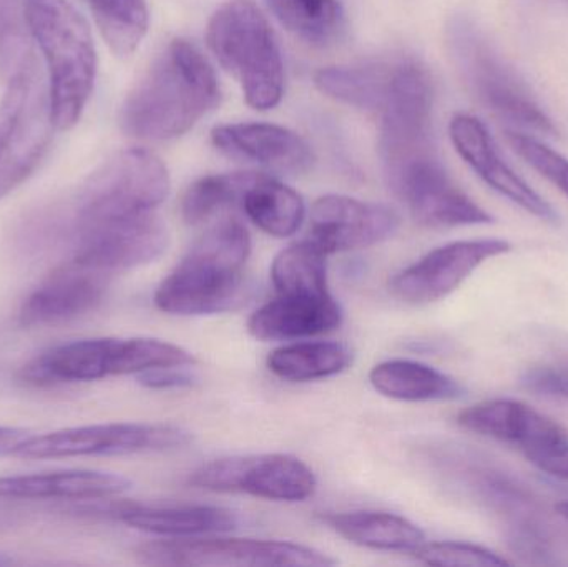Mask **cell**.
<instances>
[{"instance_id":"8","label":"cell","mask_w":568,"mask_h":567,"mask_svg":"<svg viewBox=\"0 0 568 567\" xmlns=\"http://www.w3.org/2000/svg\"><path fill=\"white\" fill-rule=\"evenodd\" d=\"M449 45L464 80L487 109L520 129L556 135L552 120L524 80L500 59L469 20H454Z\"/></svg>"},{"instance_id":"32","label":"cell","mask_w":568,"mask_h":567,"mask_svg":"<svg viewBox=\"0 0 568 567\" xmlns=\"http://www.w3.org/2000/svg\"><path fill=\"white\" fill-rule=\"evenodd\" d=\"M258 173L236 172L203 176L186 189L182 199V216L189 225H200L223 210L242 206L248 186Z\"/></svg>"},{"instance_id":"36","label":"cell","mask_w":568,"mask_h":567,"mask_svg":"<svg viewBox=\"0 0 568 567\" xmlns=\"http://www.w3.org/2000/svg\"><path fill=\"white\" fill-rule=\"evenodd\" d=\"M523 385L537 395L568 402V360L534 366L523 376Z\"/></svg>"},{"instance_id":"7","label":"cell","mask_w":568,"mask_h":567,"mask_svg":"<svg viewBox=\"0 0 568 567\" xmlns=\"http://www.w3.org/2000/svg\"><path fill=\"white\" fill-rule=\"evenodd\" d=\"M169 192V170L155 153L122 150L83 182L65 213L72 222L143 215L155 212Z\"/></svg>"},{"instance_id":"26","label":"cell","mask_w":568,"mask_h":567,"mask_svg":"<svg viewBox=\"0 0 568 567\" xmlns=\"http://www.w3.org/2000/svg\"><path fill=\"white\" fill-rule=\"evenodd\" d=\"M369 382L381 395L397 402H449L464 393L463 386L446 373L413 360L379 363L371 369Z\"/></svg>"},{"instance_id":"18","label":"cell","mask_w":568,"mask_h":567,"mask_svg":"<svg viewBox=\"0 0 568 567\" xmlns=\"http://www.w3.org/2000/svg\"><path fill=\"white\" fill-rule=\"evenodd\" d=\"M109 280V273L70 260L27 296L20 306V325L26 328L57 325L93 312L105 298Z\"/></svg>"},{"instance_id":"17","label":"cell","mask_w":568,"mask_h":567,"mask_svg":"<svg viewBox=\"0 0 568 567\" xmlns=\"http://www.w3.org/2000/svg\"><path fill=\"white\" fill-rule=\"evenodd\" d=\"M460 159L500 195L547 223H559V213L532 186L527 185L497 152L486 125L469 113H457L449 125Z\"/></svg>"},{"instance_id":"35","label":"cell","mask_w":568,"mask_h":567,"mask_svg":"<svg viewBox=\"0 0 568 567\" xmlns=\"http://www.w3.org/2000/svg\"><path fill=\"white\" fill-rule=\"evenodd\" d=\"M507 140H509L514 152L524 162L529 163L536 172L549 180L568 199V159L566 156L560 155L559 152L537 140L536 136L516 132V130L507 132Z\"/></svg>"},{"instance_id":"40","label":"cell","mask_w":568,"mask_h":567,"mask_svg":"<svg viewBox=\"0 0 568 567\" xmlns=\"http://www.w3.org/2000/svg\"><path fill=\"white\" fill-rule=\"evenodd\" d=\"M557 512H559V515L562 516V518L568 519V502L557 505Z\"/></svg>"},{"instance_id":"25","label":"cell","mask_w":568,"mask_h":567,"mask_svg":"<svg viewBox=\"0 0 568 567\" xmlns=\"http://www.w3.org/2000/svg\"><path fill=\"white\" fill-rule=\"evenodd\" d=\"M324 523L341 538L377 551L410 553L426 541L419 526L399 515L384 512L334 513Z\"/></svg>"},{"instance_id":"14","label":"cell","mask_w":568,"mask_h":567,"mask_svg":"<svg viewBox=\"0 0 568 567\" xmlns=\"http://www.w3.org/2000/svg\"><path fill=\"white\" fill-rule=\"evenodd\" d=\"M456 462V476L460 485L506 523L513 548L527 558L549 555L546 526L540 523L532 495L493 466L467 458H457Z\"/></svg>"},{"instance_id":"41","label":"cell","mask_w":568,"mask_h":567,"mask_svg":"<svg viewBox=\"0 0 568 567\" xmlns=\"http://www.w3.org/2000/svg\"><path fill=\"white\" fill-rule=\"evenodd\" d=\"M13 565V559L9 558V556L3 555V553H0V566H10Z\"/></svg>"},{"instance_id":"19","label":"cell","mask_w":568,"mask_h":567,"mask_svg":"<svg viewBox=\"0 0 568 567\" xmlns=\"http://www.w3.org/2000/svg\"><path fill=\"white\" fill-rule=\"evenodd\" d=\"M212 142L223 155L276 173L300 175L313 165L314 155L303 136L273 123H229L215 126Z\"/></svg>"},{"instance_id":"30","label":"cell","mask_w":568,"mask_h":567,"mask_svg":"<svg viewBox=\"0 0 568 567\" xmlns=\"http://www.w3.org/2000/svg\"><path fill=\"white\" fill-rule=\"evenodd\" d=\"M116 57H130L149 32L150 13L145 0H82Z\"/></svg>"},{"instance_id":"24","label":"cell","mask_w":568,"mask_h":567,"mask_svg":"<svg viewBox=\"0 0 568 567\" xmlns=\"http://www.w3.org/2000/svg\"><path fill=\"white\" fill-rule=\"evenodd\" d=\"M396 62L326 67L314 73L320 92L354 109L381 113L393 89Z\"/></svg>"},{"instance_id":"13","label":"cell","mask_w":568,"mask_h":567,"mask_svg":"<svg viewBox=\"0 0 568 567\" xmlns=\"http://www.w3.org/2000/svg\"><path fill=\"white\" fill-rule=\"evenodd\" d=\"M189 483L206 492L243 493L282 503L304 502L317 488L313 469L282 453L215 459L193 472Z\"/></svg>"},{"instance_id":"28","label":"cell","mask_w":568,"mask_h":567,"mask_svg":"<svg viewBox=\"0 0 568 567\" xmlns=\"http://www.w3.org/2000/svg\"><path fill=\"white\" fill-rule=\"evenodd\" d=\"M353 353L343 343L296 342L270 353L266 366L273 375L291 383L317 382L346 372Z\"/></svg>"},{"instance_id":"37","label":"cell","mask_w":568,"mask_h":567,"mask_svg":"<svg viewBox=\"0 0 568 567\" xmlns=\"http://www.w3.org/2000/svg\"><path fill=\"white\" fill-rule=\"evenodd\" d=\"M33 67L36 63L26 72L17 73L12 79L7 80L6 93L0 99V150L6 145L7 139L16 126L17 119H19L20 110L26 102L29 77Z\"/></svg>"},{"instance_id":"11","label":"cell","mask_w":568,"mask_h":567,"mask_svg":"<svg viewBox=\"0 0 568 567\" xmlns=\"http://www.w3.org/2000/svg\"><path fill=\"white\" fill-rule=\"evenodd\" d=\"M136 558L149 566L192 567H327L334 559L310 546L268 539L182 538L146 543Z\"/></svg>"},{"instance_id":"34","label":"cell","mask_w":568,"mask_h":567,"mask_svg":"<svg viewBox=\"0 0 568 567\" xmlns=\"http://www.w3.org/2000/svg\"><path fill=\"white\" fill-rule=\"evenodd\" d=\"M410 556L429 566L500 567L509 565L490 549L459 541H424Z\"/></svg>"},{"instance_id":"23","label":"cell","mask_w":568,"mask_h":567,"mask_svg":"<svg viewBox=\"0 0 568 567\" xmlns=\"http://www.w3.org/2000/svg\"><path fill=\"white\" fill-rule=\"evenodd\" d=\"M132 483L113 473L69 469L37 475L0 478L3 499H63V502H99L129 492Z\"/></svg>"},{"instance_id":"6","label":"cell","mask_w":568,"mask_h":567,"mask_svg":"<svg viewBox=\"0 0 568 567\" xmlns=\"http://www.w3.org/2000/svg\"><path fill=\"white\" fill-rule=\"evenodd\" d=\"M47 239L69 245L72 262L112 273L149 265L169 249V230L156 212L99 222H72L63 210L42 220Z\"/></svg>"},{"instance_id":"39","label":"cell","mask_w":568,"mask_h":567,"mask_svg":"<svg viewBox=\"0 0 568 567\" xmlns=\"http://www.w3.org/2000/svg\"><path fill=\"white\" fill-rule=\"evenodd\" d=\"M29 436V433L22 428H12V426H0V455H12L13 449Z\"/></svg>"},{"instance_id":"33","label":"cell","mask_w":568,"mask_h":567,"mask_svg":"<svg viewBox=\"0 0 568 567\" xmlns=\"http://www.w3.org/2000/svg\"><path fill=\"white\" fill-rule=\"evenodd\" d=\"M26 0H0V70L12 79L33 65Z\"/></svg>"},{"instance_id":"20","label":"cell","mask_w":568,"mask_h":567,"mask_svg":"<svg viewBox=\"0 0 568 567\" xmlns=\"http://www.w3.org/2000/svg\"><path fill=\"white\" fill-rule=\"evenodd\" d=\"M53 130L49 90L33 67L26 102L12 133L0 150V200L36 172L49 152Z\"/></svg>"},{"instance_id":"5","label":"cell","mask_w":568,"mask_h":567,"mask_svg":"<svg viewBox=\"0 0 568 567\" xmlns=\"http://www.w3.org/2000/svg\"><path fill=\"white\" fill-rule=\"evenodd\" d=\"M192 365V353L162 340L90 338L47 350L20 369L19 378L33 386L69 385Z\"/></svg>"},{"instance_id":"2","label":"cell","mask_w":568,"mask_h":567,"mask_svg":"<svg viewBox=\"0 0 568 567\" xmlns=\"http://www.w3.org/2000/svg\"><path fill=\"white\" fill-rule=\"evenodd\" d=\"M252 236L240 220L206 230L160 283L153 302L169 315H219L235 308L245 290Z\"/></svg>"},{"instance_id":"12","label":"cell","mask_w":568,"mask_h":567,"mask_svg":"<svg viewBox=\"0 0 568 567\" xmlns=\"http://www.w3.org/2000/svg\"><path fill=\"white\" fill-rule=\"evenodd\" d=\"M192 435L175 425L150 423H106L59 429L40 436H27L12 456L22 459L82 458V456H122L135 453L169 452L190 445Z\"/></svg>"},{"instance_id":"9","label":"cell","mask_w":568,"mask_h":567,"mask_svg":"<svg viewBox=\"0 0 568 567\" xmlns=\"http://www.w3.org/2000/svg\"><path fill=\"white\" fill-rule=\"evenodd\" d=\"M394 195L420 225L430 229L486 225L493 216L459 189L433 149L383 160Z\"/></svg>"},{"instance_id":"10","label":"cell","mask_w":568,"mask_h":567,"mask_svg":"<svg viewBox=\"0 0 568 567\" xmlns=\"http://www.w3.org/2000/svg\"><path fill=\"white\" fill-rule=\"evenodd\" d=\"M467 432L519 449L527 462L568 482V432L559 423L516 399H487L457 416Z\"/></svg>"},{"instance_id":"29","label":"cell","mask_w":568,"mask_h":567,"mask_svg":"<svg viewBox=\"0 0 568 567\" xmlns=\"http://www.w3.org/2000/svg\"><path fill=\"white\" fill-rule=\"evenodd\" d=\"M270 12L287 32L314 47H329L346 30L339 0H265Z\"/></svg>"},{"instance_id":"38","label":"cell","mask_w":568,"mask_h":567,"mask_svg":"<svg viewBox=\"0 0 568 567\" xmlns=\"http://www.w3.org/2000/svg\"><path fill=\"white\" fill-rule=\"evenodd\" d=\"M189 366H170V368L150 369L136 376L140 385L149 389L193 388L199 383L195 373Z\"/></svg>"},{"instance_id":"15","label":"cell","mask_w":568,"mask_h":567,"mask_svg":"<svg viewBox=\"0 0 568 567\" xmlns=\"http://www.w3.org/2000/svg\"><path fill=\"white\" fill-rule=\"evenodd\" d=\"M510 252L500 239L459 240L434 249L390 280L389 288L400 302L429 305L459 288L487 260Z\"/></svg>"},{"instance_id":"22","label":"cell","mask_w":568,"mask_h":567,"mask_svg":"<svg viewBox=\"0 0 568 567\" xmlns=\"http://www.w3.org/2000/svg\"><path fill=\"white\" fill-rule=\"evenodd\" d=\"M112 516L130 528L169 539L200 538L233 531L240 525L232 509L206 505H113Z\"/></svg>"},{"instance_id":"31","label":"cell","mask_w":568,"mask_h":567,"mask_svg":"<svg viewBox=\"0 0 568 567\" xmlns=\"http://www.w3.org/2000/svg\"><path fill=\"white\" fill-rule=\"evenodd\" d=\"M327 253L310 239L291 243L273 260L276 293H327Z\"/></svg>"},{"instance_id":"1","label":"cell","mask_w":568,"mask_h":567,"mask_svg":"<svg viewBox=\"0 0 568 567\" xmlns=\"http://www.w3.org/2000/svg\"><path fill=\"white\" fill-rule=\"evenodd\" d=\"M215 69L195 43L175 39L153 60L120 109V129L143 142H166L192 130L220 103Z\"/></svg>"},{"instance_id":"4","label":"cell","mask_w":568,"mask_h":567,"mask_svg":"<svg viewBox=\"0 0 568 567\" xmlns=\"http://www.w3.org/2000/svg\"><path fill=\"white\" fill-rule=\"evenodd\" d=\"M206 42L242 85L246 103L272 110L284 95V63L275 30L253 0H229L209 22Z\"/></svg>"},{"instance_id":"21","label":"cell","mask_w":568,"mask_h":567,"mask_svg":"<svg viewBox=\"0 0 568 567\" xmlns=\"http://www.w3.org/2000/svg\"><path fill=\"white\" fill-rule=\"evenodd\" d=\"M343 310L327 293H276L248 320V333L260 342H297L339 328Z\"/></svg>"},{"instance_id":"16","label":"cell","mask_w":568,"mask_h":567,"mask_svg":"<svg viewBox=\"0 0 568 567\" xmlns=\"http://www.w3.org/2000/svg\"><path fill=\"white\" fill-rule=\"evenodd\" d=\"M399 225V215L389 206L346 195H324L311 206L307 239L333 255L379 245L393 239Z\"/></svg>"},{"instance_id":"3","label":"cell","mask_w":568,"mask_h":567,"mask_svg":"<svg viewBox=\"0 0 568 567\" xmlns=\"http://www.w3.org/2000/svg\"><path fill=\"white\" fill-rule=\"evenodd\" d=\"M26 20L49 70L53 126L69 132L95 87L99 63L89 22L69 0H26Z\"/></svg>"},{"instance_id":"27","label":"cell","mask_w":568,"mask_h":567,"mask_svg":"<svg viewBox=\"0 0 568 567\" xmlns=\"http://www.w3.org/2000/svg\"><path fill=\"white\" fill-rule=\"evenodd\" d=\"M243 212L266 235L287 239L306 216L303 196L273 176L258 173L242 200Z\"/></svg>"}]
</instances>
